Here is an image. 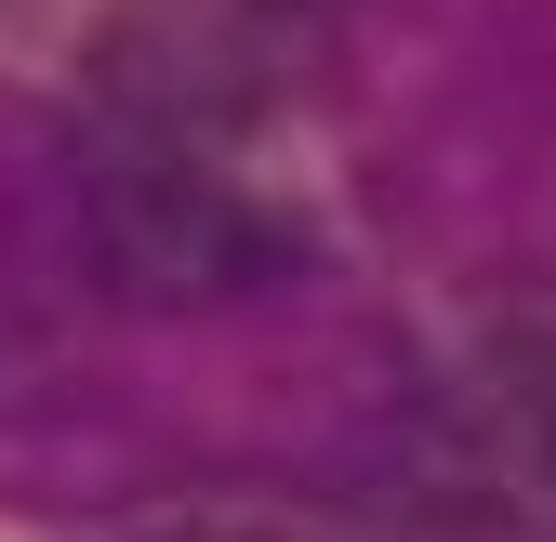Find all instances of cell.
<instances>
[{
	"instance_id": "cell-1",
	"label": "cell",
	"mask_w": 556,
	"mask_h": 542,
	"mask_svg": "<svg viewBox=\"0 0 556 542\" xmlns=\"http://www.w3.org/2000/svg\"><path fill=\"white\" fill-rule=\"evenodd\" d=\"M0 542H556V0H0Z\"/></svg>"
}]
</instances>
